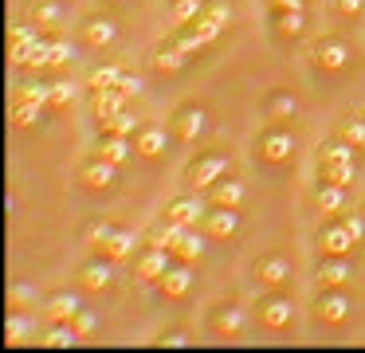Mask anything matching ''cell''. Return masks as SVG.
Wrapping results in <instances>:
<instances>
[{
    "mask_svg": "<svg viewBox=\"0 0 365 353\" xmlns=\"http://www.w3.org/2000/svg\"><path fill=\"white\" fill-rule=\"evenodd\" d=\"M228 169H232V153H228V149H208V153H200L197 161L189 165V185L192 188H212Z\"/></svg>",
    "mask_w": 365,
    "mask_h": 353,
    "instance_id": "cell-1",
    "label": "cell"
},
{
    "mask_svg": "<svg viewBox=\"0 0 365 353\" xmlns=\"http://www.w3.org/2000/svg\"><path fill=\"white\" fill-rule=\"evenodd\" d=\"M208 110L200 106V102H185V106H177V114H173V133L181 141H189V145H197L200 138L208 133Z\"/></svg>",
    "mask_w": 365,
    "mask_h": 353,
    "instance_id": "cell-2",
    "label": "cell"
},
{
    "mask_svg": "<svg viewBox=\"0 0 365 353\" xmlns=\"http://www.w3.org/2000/svg\"><path fill=\"white\" fill-rule=\"evenodd\" d=\"M314 314H318V322H326V326H341V322L354 314V298H349L341 287H322V295L314 298Z\"/></svg>",
    "mask_w": 365,
    "mask_h": 353,
    "instance_id": "cell-3",
    "label": "cell"
},
{
    "mask_svg": "<svg viewBox=\"0 0 365 353\" xmlns=\"http://www.w3.org/2000/svg\"><path fill=\"white\" fill-rule=\"evenodd\" d=\"M255 153L263 157V161H271V165H283V161H291L294 157V133L291 130H267V133H259V141H255Z\"/></svg>",
    "mask_w": 365,
    "mask_h": 353,
    "instance_id": "cell-4",
    "label": "cell"
},
{
    "mask_svg": "<svg viewBox=\"0 0 365 353\" xmlns=\"http://www.w3.org/2000/svg\"><path fill=\"white\" fill-rule=\"evenodd\" d=\"M318 247H322V255H349V251L357 247V240L349 235V227L338 220H330V224L318 227Z\"/></svg>",
    "mask_w": 365,
    "mask_h": 353,
    "instance_id": "cell-5",
    "label": "cell"
},
{
    "mask_svg": "<svg viewBox=\"0 0 365 353\" xmlns=\"http://www.w3.org/2000/svg\"><path fill=\"white\" fill-rule=\"evenodd\" d=\"M259 322L267 329H287L294 322V302L291 295H267L259 298Z\"/></svg>",
    "mask_w": 365,
    "mask_h": 353,
    "instance_id": "cell-6",
    "label": "cell"
},
{
    "mask_svg": "<svg viewBox=\"0 0 365 353\" xmlns=\"http://www.w3.org/2000/svg\"><path fill=\"white\" fill-rule=\"evenodd\" d=\"M349 55H354V51H349V44L341 36H322L314 44V63L322 71H341L349 63Z\"/></svg>",
    "mask_w": 365,
    "mask_h": 353,
    "instance_id": "cell-7",
    "label": "cell"
},
{
    "mask_svg": "<svg viewBox=\"0 0 365 353\" xmlns=\"http://www.w3.org/2000/svg\"><path fill=\"white\" fill-rule=\"evenodd\" d=\"M169 267H173V247H165V243H150L142 251V259H138V275L145 282H158Z\"/></svg>",
    "mask_w": 365,
    "mask_h": 353,
    "instance_id": "cell-8",
    "label": "cell"
},
{
    "mask_svg": "<svg viewBox=\"0 0 365 353\" xmlns=\"http://www.w3.org/2000/svg\"><path fill=\"white\" fill-rule=\"evenodd\" d=\"M9 44H12V47H9L12 63H32L36 44H40V28H36V24H12Z\"/></svg>",
    "mask_w": 365,
    "mask_h": 353,
    "instance_id": "cell-9",
    "label": "cell"
},
{
    "mask_svg": "<svg viewBox=\"0 0 365 353\" xmlns=\"http://www.w3.org/2000/svg\"><path fill=\"white\" fill-rule=\"evenodd\" d=\"M192 282H197V275H192L189 259H185V263H173L165 275H161L158 287H161V295H165V298H185L192 290Z\"/></svg>",
    "mask_w": 365,
    "mask_h": 353,
    "instance_id": "cell-10",
    "label": "cell"
},
{
    "mask_svg": "<svg viewBox=\"0 0 365 353\" xmlns=\"http://www.w3.org/2000/svg\"><path fill=\"white\" fill-rule=\"evenodd\" d=\"M79 282L87 290H106L114 282V259L110 255H98V259H87L79 267Z\"/></svg>",
    "mask_w": 365,
    "mask_h": 353,
    "instance_id": "cell-11",
    "label": "cell"
},
{
    "mask_svg": "<svg viewBox=\"0 0 365 353\" xmlns=\"http://www.w3.org/2000/svg\"><path fill=\"white\" fill-rule=\"evenodd\" d=\"M314 279H318V287H346V282L354 279V267H349L346 255H326L322 263H318Z\"/></svg>",
    "mask_w": 365,
    "mask_h": 353,
    "instance_id": "cell-12",
    "label": "cell"
},
{
    "mask_svg": "<svg viewBox=\"0 0 365 353\" xmlns=\"http://www.w3.org/2000/svg\"><path fill=\"white\" fill-rule=\"evenodd\" d=\"M255 279L267 282V287H283V282H291V263H287L283 255H263L255 259Z\"/></svg>",
    "mask_w": 365,
    "mask_h": 353,
    "instance_id": "cell-13",
    "label": "cell"
},
{
    "mask_svg": "<svg viewBox=\"0 0 365 353\" xmlns=\"http://www.w3.org/2000/svg\"><path fill=\"white\" fill-rule=\"evenodd\" d=\"M208 212V204L200 200V196H177V200L165 204V220H177V224H197L200 216Z\"/></svg>",
    "mask_w": 365,
    "mask_h": 353,
    "instance_id": "cell-14",
    "label": "cell"
},
{
    "mask_svg": "<svg viewBox=\"0 0 365 353\" xmlns=\"http://www.w3.org/2000/svg\"><path fill=\"white\" fill-rule=\"evenodd\" d=\"M83 36H87L91 47H110L114 39H118V20H114V16H91V20L83 24Z\"/></svg>",
    "mask_w": 365,
    "mask_h": 353,
    "instance_id": "cell-15",
    "label": "cell"
},
{
    "mask_svg": "<svg viewBox=\"0 0 365 353\" xmlns=\"http://www.w3.org/2000/svg\"><path fill=\"white\" fill-rule=\"evenodd\" d=\"M189 59H192V55L185 51L177 39H173V44H161L158 51H153V67H158L161 75H177V71H185V67H189Z\"/></svg>",
    "mask_w": 365,
    "mask_h": 353,
    "instance_id": "cell-16",
    "label": "cell"
},
{
    "mask_svg": "<svg viewBox=\"0 0 365 353\" xmlns=\"http://www.w3.org/2000/svg\"><path fill=\"white\" fill-rule=\"evenodd\" d=\"M247 200V185L240 177H228V180H216L212 185V204L216 208H240V204Z\"/></svg>",
    "mask_w": 365,
    "mask_h": 353,
    "instance_id": "cell-17",
    "label": "cell"
},
{
    "mask_svg": "<svg viewBox=\"0 0 365 353\" xmlns=\"http://www.w3.org/2000/svg\"><path fill=\"white\" fill-rule=\"evenodd\" d=\"M83 180H87L91 188H110L114 180H118V165L106 161V157H91L87 165H83Z\"/></svg>",
    "mask_w": 365,
    "mask_h": 353,
    "instance_id": "cell-18",
    "label": "cell"
},
{
    "mask_svg": "<svg viewBox=\"0 0 365 353\" xmlns=\"http://www.w3.org/2000/svg\"><path fill=\"white\" fill-rule=\"evenodd\" d=\"M98 157H106V161H114V165H122V161H130V153H134L138 145H130V138L126 133H114V130H106L103 138H98Z\"/></svg>",
    "mask_w": 365,
    "mask_h": 353,
    "instance_id": "cell-19",
    "label": "cell"
},
{
    "mask_svg": "<svg viewBox=\"0 0 365 353\" xmlns=\"http://www.w3.org/2000/svg\"><path fill=\"white\" fill-rule=\"evenodd\" d=\"M48 318L51 322H75V314L83 310V298L79 295H71V290H56V295L48 298Z\"/></svg>",
    "mask_w": 365,
    "mask_h": 353,
    "instance_id": "cell-20",
    "label": "cell"
},
{
    "mask_svg": "<svg viewBox=\"0 0 365 353\" xmlns=\"http://www.w3.org/2000/svg\"><path fill=\"white\" fill-rule=\"evenodd\" d=\"M240 208H216V212H208V232L216 235V240H236L240 235Z\"/></svg>",
    "mask_w": 365,
    "mask_h": 353,
    "instance_id": "cell-21",
    "label": "cell"
},
{
    "mask_svg": "<svg viewBox=\"0 0 365 353\" xmlns=\"http://www.w3.org/2000/svg\"><path fill=\"white\" fill-rule=\"evenodd\" d=\"M83 337H87V334H83L75 322H56V326L43 334V345H48V349H75Z\"/></svg>",
    "mask_w": 365,
    "mask_h": 353,
    "instance_id": "cell-22",
    "label": "cell"
},
{
    "mask_svg": "<svg viewBox=\"0 0 365 353\" xmlns=\"http://www.w3.org/2000/svg\"><path fill=\"white\" fill-rule=\"evenodd\" d=\"M126 98H130V94H122L118 86H106V91H95V114L103 118V126L110 122V118H118L122 110H126Z\"/></svg>",
    "mask_w": 365,
    "mask_h": 353,
    "instance_id": "cell-23",
    "label": "cell"
},
{
    "mask_svg": "<svg viewBox=\"0 0 365 353\" xmlns=\"http://www.w3.org/2000/svg\"><path fill=\"white\" fill-rule=\"evenodd\" d=\"M314 200H318V208H322V212L341 216V212H346V185H338V180H326V185H318Z\"/></svg>",
    "mask_w": 365,
    "mask_h": 353,
    "instance_id": "cell-24",
    "label": "cell"
},
{
    "mask_svg": "<svg viewBox=\"0 0 365 353\" xmlns=\"http://www.w3.org/2000/svg\"><path fill=\"white\" fill-rule=\"evenodd\" d=\"M98 251L110 255V259H126L130 251H134V232H126V227H110V235L98 243Z\"/></svg>",
    "mask_w": 365,
    "mask_h": 353,
    "instance_id": "cell-25",
    "label": "cell"
},
{
    "mask_svg": "<svg viewBox=\"0 0 365 353\" xmlns=\"http://www.w3.org/2000/svg\"><path fill=\"white\" fill-rule=\"evenodd\" d=\"M244 326H247L244 310H240V306H232V302L216 314V334H224V337H240V334H244Z\"/></svg>",
    "mask_w": 365,
    "mask_h": 353,
    "instance_id": "cell-26",
    "label": "cell"
},
{
    "mask_svg": "<svg viewBox=\"0 0 365 353\" xmlns=\"http://www.w3.org/2000/svg\"><path fill=\"white\" fill-rule=\"evenodd\" d=\"M165 141L169 138H165V130H161V126H142L134 145H138V153H142V157H158L161 149H165Z\"/></svg>",
    "mask_w": 365,
    "mask_h": 353,
    "instance_id": "cell-27",
    "label": "cell"
},
{
    "mask_svg": "<svg viewBox=\"0 0 365 353\" xmlns=\"http://www.w3.org/2000/svg\"><path fill=\"white\" fill-rule=\"evenodd\" d=\"M275 28L279 36H302L307 31V8H299V12H275Z\"/></svg>",
    "mask_w": 365,
    "mask_h": 353,
    "instance_id": "cell-28",
    "label": "cell"
},
{
    "mask_svg": "<svg viewBox=\"0 0 365 353\" xmlns=\"http://www.w3.org/2000/svg\"><path fill=\"white\" fill-rule=\"evenodd\" d=\"M32 20L40 24V28L63 24V8H59V0H36V4H32Z\"/></svg>",
    "mask_w": 365,
    "mask_h": 353,
    "instance_id": "cell-29",
    "label": "cell"
},
{
    "mask_svg": "<svg viewBox=\"0 0 365 353\" xmlns=\"http://www.w3.org/2000/svg\"><path fill=\"white\" fill-rule=\"evenodd\" d=\"M28 334H32V318H28V314H20V310H12L9 322H4V337L16 345V342H24Z\"/></svg>",
    "mask_w": 365,
    "mask_h": 353,
    "instance_id": "cell-30",
    "label": "cell"
},
{
    "mask_svg": "<svg viewBox=\"0 0 365 353\" xmlns=\"http://www.w3.org/2000/svg\"><path fill=\"white\" fill-rule=\"evenodd\" d=\"M71 63H75V44H71V39H51L48 67H71Z\"/></svg>",
    "mask_w": 365,
    "mask_h": 353,
    "instance_id": "cell-31",
    "label": "cell"
},
{
    "mask_svg": "<svg viewBox=\"0 0 365 353\" xmlns=\"http://www.w3.org/2000/svg\"><path fill=\"white\" fill-rule=\"evenodd\" d=\"M205 247H208V243H205V235H200V232H192V227H185L181 243H177V255H181V259H200V255H205Z\"/></svg>",
    "mask_w": 365,
    "mask_h": 353,
    "instance_id": "cell-32",
    "label": "cell"
},
{
    "mask_svg": "<svg viewBox=\"0 0 365 353\" xmlns=\"http://www.w3.org/2000/svg\"><path fill=\"white\" fill-rule=\"evenodd\" d=\"M354 149L357 145H349L346 138L341 141H326L322 145V165H338V161H354Z\"/></svg>",
    "mask_w": 365,
    "mask_h": 353,
    "instance_id": "cell-33",
    "label": "cell"
},
{
    "mask_svg": "<svg viewBox=\"0 0 365 353\" xmlns=\"http://www.w3.org/2000/svg\"><path fill=\"white\" fill-rule=\"evenodd\" d=\"M40 110L43 106H36V102H28V98L12 102V126H32L36 118H40Z\"/></svg>",
    "mask_w": 365,
    "mask_h": 353,
    "instance_id": "cell-34",
    "label": "cell"
},
{
    "mask_svg": "<svg viewBox=\"0 0 365 353\" xmlns=\"http://www.w3.org/2000/svg\"><path fill=\"white\" fill-rule=\"evenodd\" d=\"M106 130H114V133H126V138H130V133H138V130H142V118H134L130 110H122L118 118H110V122H106Z\"/></svg>",
    "mask_w": 365,
    "mask_h": 353,
    "instance_id": "cell-35",
    "label": "cell"
},
{
    "mask_svg": "<svg viewBox=\"0 0 365 353\" xmlns=\"http://www.w3.org/2000/svg\"><path fill=\"white\" fill-rule=\"evenodd\" d=\"M294 114H299L294 94H275V98H271V118H294Z\"/></svg>",
    "mask_w": 365,
    "mask_h": 353,
    "instance_id": "cell-36",
    "label": "cell"
},
{
    "mask_svg": "<svg viewBox=\"0 0 365 353\" xmlns=\"http://www.w3.org/2000/svg\"><path fill=\"white\" fill-rule=\"evenodd\" d=\"M341 138H346L349 145L365 149V118H349V122L341 126Z\"/></svg>",
    "mask_w": 365,
    "mask_h": 353,
    "instance_id": "cell-37",
    "label": "cell"
},
{
    "mask_svg": "<svg viewBox=\"0 0 365 353\" xmlns=\"http://www.w3.org/2000/svg\"><path fill=\"white\" fill-rule=\"evenodd\" d=\"M20 98L36 102V106H48L51 102V83H28L24 91H20Z\"/></svg>",
    "mask_w": 365,
    "mask_h": 353,
    "instance_id": "cell-38",
    "label": "cell"
},
{
    "mask_svg": "<svg viewBox=\"0 0 365 353\" xmlns=\"http://www.w3.org/2000/svg\"><path fill=\"white\" fill-rule=\"evenodd\" d=\"M326 180H338V185H349L354 180V161H338V165H322Z\"/></svg>",
    "mask_w": 365,
    "mask_h": 353,
    "instance_id": "cell-39",
    "label": "cell"
},
{
    "mask_svg": "<svg viewBox=\"0 0 365 353\" xmlns=\"http://www.w3.org/2000/svg\"><path fill=\"white\" fill-rule=\"evenodd\" d=\"M118 78H122L118 67H98L95 75H91V86H95V91H106V86H118Z\"/></svg>",
    "mask_w": 365,
    "mask_h": 353,
    "instance_id": "cell-40",
    "label": "cell"
},
{
    "mask_svg": "<svg viewBox=\"0 0 365 353\" xmlns=\"http://www.w3.org/2000/svg\"><path fill=\"white\" fill-rule=\"evenodd\" d=\"M341 224L349 227V235H354L357 243L365 240V212H341Z\"/></svg>",
    "mask_w": 365,
    "mask_h": 353,
    "instance_id": "cell-41",
    "label": "cell"
},
{
    "mask_svg": "<svg viewBox=\"0 0 365 353\" xmlns=\"http://www.w3.org/2000/svg\"><path fill=\"white\" fill-rule=\"evenodd\" d=\"M71 98H75V83H67V78L51 83V102H56V106H67Z\"/></svg>",
    "mask_w": 365,
    "mask_h": 353,
    "instance_id": "cell-42",
    "label": "cell"
},
{
    "mask_svg": "<svg viewBox=\"0 0 365 353\" xmlns=\"http://www.w3.org/2000/svg\"><path fill=\"white\" fill-rule=\"evenodd\" d=\"M161 345L185 349V345H192V334H189V329H165V334H161Z\"/></svg>",
    "mask_w": 365,
    "mask_h": 353,
    "instance_id": "cell-43",
    "label": "cell"
},
{
    "mask_svg": "<svg viewBox=\"0 0 365 353\" xmlns=\"http://www.w3.org/2000/svg\"><path fill=\"white\" fill-rule=\"evenodd\" d=\"M118 91H122V94H142V91H145V78H142V75H122V78H118Z\"/></svg>",
    "mask_w": 365,
    "mask_h": 353,
    "instance_id": "cell-44",
    "label": "cell"
},
{
    "mask_svg": "<svg viewBox=\"0 0 365 353\" xmlns=\"http://www.w3.org/2000/svg\"><path fill=\"white\" fill-rule=\"evenodd\" d=\"M75 326H79L83 334H91V329L98 326V314H95V310H87V306H83V310L75 314Z\"/></svg>",
    "mask_w": 365,
    "mask_h": 353,
    "instance_id": "cell-45",
    "label": "cell"
},
{
    "mask_svg": "<svg viewBox=\"0 0 365 353\" xmlns=\"http://www.w3.org/2000/svg\"><path fill=\"white\" fill-rule=\"evenodd\" d=\"M338 16H361L365 12V0H334Z\"/></svg>",
    "mask_w": 365,
    "mask_h": 353,
    "instance_id": "cell-46",
    "label": "cell"
},
{
    "mask_svg": "<svg viewBox=\"0 0 365 353\" xmlns=\"http://www.w3.org/2000/svg\"><path fill=\"white\" fill-rule=\"evenodd\" d=\"M9 298H12L16 306H24V302H32V298H36V290H32V287H24V282H16V287L9 290Z\"/></svg>",
    "mask_w": 365,
    "mask_h": 353,
    "instance_id": "cell-47",
    "label": "cell"
},
{
    "mask_svg": "<svg viewBox=\"0 0 365 353\" xmlns=\"http://www.w3.org/2000/svg\"><path fill=\"white\" fill-rule=\"evenodd\" d=\"M106 235H110V224H106V220H103V224H98V220H95V224H91V227H87V240H91V243H95V247H98V243H103V240H106Z\"/></svg>",
    "mask_w": 365,
    "mask_h": 353,
    "instance_id": "cell-48",
    "label": "cell"
},
{
    "mask_svg": "<svg viewBox=\"0 0 365 353\" xmlns=\"http://www.w3.org/2000/svg\"><path fill=\"white\" fill-rule=\"evenodd\" d=\"M271 8L275 12H299V8H307V0H271Z\"/></svg>",
    "mask_w": 365,
    "mask_h": 353,
    "instance_id": "cell-49",
    "label": "cell"
}]
</instances>
